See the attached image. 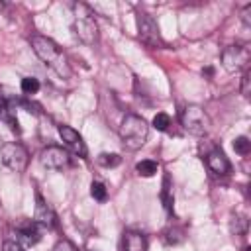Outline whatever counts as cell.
<instances>
[{"label":"cell","instance_id":"cell-20","mask_svg":"<svg viewBox=\"0 0 251 251\" xmlns=\"http://www.w3.org/2000/svg\"><path fill=\"white\" fill-rule=\"evenodd\" d=\"M161 198H163V204L167 208V212L173 210V196H171V188H169V176H165V182H163V192H161Z\"/></svg>","mask_w":251,"mask_h":251},{"label":"cell","instance_id":"cell-22","mask_svg":"<svg viewBox=\"0 0 251 251\" xmlns=\"http://www.w3.org/2000/svg\"><path fill=\"white\" fill-rule=\"evenodd\" d=\"M2 251H24V249H22V245L16 243V241H6V243L2 245Z\"/></svg>","mask_w":251,"mask_h":251},{"label":"cell","instance_id":"cell-21","mask_svg":"<svg viewBox=\"0 0 251 251\" xmlns=\"http://www.w3.org/2000/svg\"><path fill=\"white\" fill-rule=\"evenodd\" d=\"M53 251H78V249H76L75 243H71L69 239H61V241H57V245H55Z\"/></svg>","mask_w":251,"mask_h":251},{"label":"cell","instance_id":"cell-2","mask_svg":"<svg viewBox=\"0 0 251 251\" xmlns=\"http://www.w3.org/2000/svg\"><path fill=\"white\" fill-rule=\"evenodd\" d=\"M147 135H149V126L143 118L135 114H129L124 118L120 126V139L126 149H131V151L139 149L147 141Z\"/></svg>","mask_w":251,"mask_h":251},{"label":"cell","instance_id":"cell-16","mask_svg":"<svg viewBox=\"0 0 251 251\" xmlns=\"http://www.w3.org/2000/svg\"><path fill=\"white\" fill-rule=\"evenodd\" d=\"M90 194H92V198L98 200V202H104V200L108 198V190H106V186H104L100 180H94V182L90 184Z\"/></svg>","mask_w":251,"mask_h":251},{"label":"cell","instance_id":"cell-14","mask_svg":"<svg viewBox=\"0 0 251 251\" xmlns=\"http://www.w3.org/2000/svg\"><path fill=\"white\" fill-rule=\"evenodd\" d=\"M157 169H159V165H157V161H153V159H143V161H139V163L135 165V171H137V175H141V176H153V175L157 173Z\"/></svg>","mask_w":251,"mask_h":251},{"label":"cell","instance_id":"cell-23","mask_svg":"<svg viewBox=\"0 0 251 251\" xmlns=\"http://www.w3.org/2000/svg\"><path fill=\"white\" fill-rule=\"evenodd\" d=\"M241 94L249 96V73H245L243 78H241Z\"/></svg>","mask_w":251,"mask_h":251},{"label":"cell","instance_id":"cell-8","mask_svg":"<svg viewBox=\"0 0 251 251\" xmlns=\"http://www.w3.org/2000/svg\"><path fill=\"white\" fill-rule=\"evenodd\" d=\"M249 61V49L245 45H229L222 51V65L226 71H239Z\"/></svg>","mask_w":251,"mask_h":251},{"label":"cell","instance_id":"cell-13","mask_svg":"<svg viewBox=\"0 0 251 251\" xmlns=\"http://www.w3.org/2000/svg\"><path fill=\"white\" fill-rule=\"evenodd\" d=\"M122 249L124 251H147V239L141 231H126L124 233V241H122Z\"/></svg>","mask_w":251,"mask_h":251},{"label":"cell","instance_id":"cell-12","mask_svg":"<svg viewBox=\"0 0 251 251\" xmlns=\"http://www.w3.org/2000/svg\"><path fill=\"white\" fill-rule=\"evenodd\" d=\"M206 163H208L210 171L216 173V175H227L229 169H231V165H229V161H227V157L224 155L222 149H212L206 155Z\"/></svg>","mask_w":251,"mask_h":251},{"label":"cell","instance_id":"cell-4","mask_svg":"<svg viewBox=\"0 0 251 251\" xmlns=\"http://www.w3.org/2000/svg\"><path fill=\"white\" fill-rule=\"evenodd\" d=\"M180 124L182 127L192 133V135H204L208 131V126H210V120L206 116V112L202 110V106L198 104H188L182 114H180Z\"/></svg>","mask_w":251,"mask_h":251},{"label":"cell","instance_id":"cell-6","mask_svg":"<svg viewBox=\"0 0 251 251\" xmlns=\"http://www.w3.org/2000/svg\"><path fill=\"white\" fill-rule=\"evenodd\" d=\"M39 163L45 167V169H51V171H63L71 165V157H69V151L59 147V145H49L45 147L41 153H39Z\"/></svg>","mask_w":251,"mask_h":251},{"label":"cell","instance_id":"cell-9","mask_svg":"<svg viewBox=\"0 0 251 251\" xmlns=\"http://www.w3.org/2000/svg\"><path fill=\"white\" fill-rule=\"evenodd\" d=\"M59 135H61L63 143L67 145V149H71L78 157H86V145H84V141L76 129L63 124V126H59Z\"/></svg>","mask_w":251,"mask_h":251},{"label":"cell","instance_id":"cell-5","mask_svg":"<svg viewBox=\"0 0 251 251\" xmlns=\"http://www.w3.org/2000/svg\"><path fill=\"white\" fill-rule=\"evenodd\" d=\"M0 159L2 163L14 171V173H24L25 167H27V161H29V155L25 151V147L22 143H16V141H8L0 147Z\"/></svg>","mask_w":251,"mask_h":251},{"label":"cell","instance_id":"cell-19","mask_svg":"<svg viewBox=\"0 0 251 251\" xmlns=\"http://www.w3.org/2000/svg\"><path fill=\"white\" fill-rule=\"evenodd\" d=\"M249 147H251V141H249L245 135H239V137L233 139V149H235V153L247 155V153H249Z\"/></svg>","mask_w":251,"mask_h":251},{"label":"cell","instance_id":"cell-17","mask_svg":"<svg viewBox=\"0 0 251 251\" xmlns=\"http://www.w3.org/2000/svg\"><path fill=\"white\" fill-rule=\"evenodd\" d=\"M171 126V116L165 114V112H159L155 118H153V127L159 129V131H167Z\"/></svg>","mask_w":251,"mask_h":251},{"label":"cell","instance_id":"cell-18","mask_svg":"<svg viewBox=\"0 0 251 251\" xmlns=\"http://www.w3.org/2000/svg\"><path fill=\"white\" fill-rule=\"evenodd\" d=\"M39 90V80L33 76H25L22 78V92L24 94H35Z\"/></svg>","mask_w":251,"mask_h":251},{"label":"cell","instance_id":"cell-11","mask_svg":"<svg viewBox=\"0 0 251 251\" xmlns=\"http://www.w3.org/2000/svg\"><path fill=\"white\" fill-rule=\"evenodd\" d=\"M33 222L39 224L41 227H55L57 226V216L51 210V206H47V202L37 194L35 196V216Z\"/></svg>","mask_w":251,"mask_h":251},{"label":"cell","instance_id":"cell-7","mask_svg":"<svg viewBox=\"0 0 251 251\" xmlns=\"http://www.w3.org/2000/svg\"><path fill=\"white\" fill-rule=\"evenodd\" d=\"M137 33L139 39L149 45V47H157L161 43V33H159V25L157 22L145 14V12H137Z\"/></svg>","mask_w":251,"mask_h":251},{"label":"cell","instance_id":"cell-3","mask_svg":"<svg viewBox=\"0 0 251 251\" xmlns=\"http://www.w3.org/2000/svg\"><path fill=\"white\" fill-rule=\"evenodd\" d=\"M73 12H75V20H73L75 35L82 43L92 45L98 39V25L94 22V16H92L90 8L86 4H75L73 6Z\"/></svg>","mask_w":251,"mask_h":251},{"label":"cell","instance_id":"cell-15","mask_svg":"<svg viewBox=\"0 0 251 251\" xmlns=\"http://www.w3.org/2000/svg\"><path fill=\"white\" fill-rule=\"evenodd\" d=\"M122 163V157L118 153H100L98 155V165L106 167V169H112V167H118Z\"/></svg>","mask_w":251,"mask_h":251},{"label":"cell","instance_id":"cell-10","mask_svg":"<svg viewBox=\"0 0 251 251\" xmlns=\"http://www.w3.org/2000/svg\"><path fill=\"white\" fill-rule=\"evenodd\" d=\"M16 233H18V241L24 245H35L41 239V229L39 224H35L33 220H25L20 222L16 226Z\"/></svg>","mask_w":251,"mask_h":251},{"label":"cell","instance_id":"cell-24","mask_svg":"<svg viewBox=\"0 0 251 251\" xmlns=\"http://www.w3.org/2000/svg\"><path fill=\"white\" fill-rule=\"evenodd\" d=\"M2 8H4V4H2V2H0V10H2Z\"/></svg>","mask_w":251,"mask_h":251},{"label":"cell","instance_id":"cell-1","mask_svg":"<svg viewBox=\"0 0 251 251\" xmlns=\"http://www.w3.org/2000/svg\"><path fill=\"white\" fill-rule=\"evenodd\" d=\"M31 47H33L35 55H37L49 69H53L59 76L67 78V76L71 75L69 61H67L65 53L59 49V45H57L53 39H49V37H45V35H33V37H31Z\"/></svg>","mask_w":251,"mask_h":251}]
</instances>
